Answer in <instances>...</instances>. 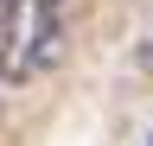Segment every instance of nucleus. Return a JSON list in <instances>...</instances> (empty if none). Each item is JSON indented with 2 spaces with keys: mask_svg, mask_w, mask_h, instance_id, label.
<instances>
[{
  "mask_svg": "<svg viewBox=\"0 0 153 146\" xmlns=\"http://www.w3.org/2000/svg\"><path fill=\"white\" fill-rule=\"evenodd\" d=\"M57 0H7L0 32V83H26L45 64H57Z\"/></svg>",
  "mask_w": 153,
  "mask_h": 146,
  "instance_id": "nucleus-1",
  "label": "nucleus"
},
{
  "mask_svg": "<svg viewBox=\"0 0 153 146\" xmlns=\"http://www.w3.org/2000/svg\"><path fill=\"white\" fill-rule=\"evenodd\" d=\"M147 146H153V140H147Z\"/></svg>",
  "mask_w": 153,
  "mask_h": 146,
  "instance_id": "nucleus-2",
  "label": "nucleus"
}]
</instances>
